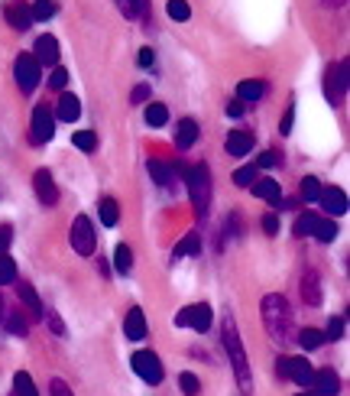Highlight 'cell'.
Returning a JSON list of instances; mask_svg holds the SVG:
<instances>
[{
  "instance_id": "cell-19",
  "label": "cell",
  "mask_w": 350,
  "mask_h": 396,
  "mask_svg": "<svg viewBox=\"0 0 350 396\" xmlns=\"http://www.w3.org/2000/svg\"><path fill=\"white\" fill-rule=\"evenodd\" d=\"M302 296H305V302H308V306H318V302H321V280H318V273H315V270H308V273L302 276Z\"/></svg>"
},
{
  "instance_id": "cell-17",
  "label": "cell",
  "mask_w": 350,
  "mask_h": 396,
  "mask_svg": "<svg viewBox=\"0 0 350 396\" xmlns=\"http://www.w3.org/2000/svg\"><path fill=\"white\" fill-rule=\"evenodd\" d=\"M78 114H81V101H78V97H75V95H62V101H59V107H56L59 121L75 124V121H78Z\"/></svg>"
},
{
  "instance_id": "cell-38",
  "label": "cell",
  "mask_w": 350,
  "mask_h": 396,
  "mask_svg": "<svg viewBox=\"0 0 350 396\" xmlns=\"http://www.w3.org/2000/svg\"><path fill=\"white\" fill-rule=\"evenodd\" d=\"M311 227H315V215H298L295 218V237H308L311 234Z\"/></svg>"
},
{
  "instance_id": "cell-43",
  "label": "cell",
  "mask_w": 350,
  "mask_h": 396,
  "mask_svg": "<svg viewBox=\"0 0 350 396\" xmlns=\"http://www.w3.org/2000/svg\"><path fill=\"white\" fill-rule=\"evenodd\" d=\"M260 169H272V166H279V153H272V150H266V153L260 156V162H256Z\"/></svg>"
},
{
  "instance_id": "cell-26",
  "label": "cell",
  "mask_w": 350,
  "mask_h": 396,
  "mask_svg": "<svg viewBox=\"0 0 350 396\" xmlns=\"http://www.w3.org/2000/svg\"><path fill=\"white\" fill-rule=\"evenodd\" d=\"M114 267H117V273H130V270H133V251H130L127 244H117V251H114Z\"/></svg>"
},
{
  "instance_id": "cell-41",
  "label": "cell",
  "mask_w": 350,
  "mask_h": 396,
  "mask_svg": "<svg viewBox=\"0 0 350 396\" xmlns=\"http://www.w3.org/2000/svg\"><path fill=\"white\" fill-rule=\"evenodd\" d=\"M65 81H68V72H65L62 65H52V75H49V85H52V88H65Z\"/></svg>"
},
{
  "instance_id": "cell-52",
  "label": "cell",
  "mask_w": 350,
  "mask_h": 396,
  "mask_svg": "<svg viewBox=\"0 0 350 396\" xmlns=\"http://www.w3.org/2000/svg\"><path fill=\"white\" fill-rule=\"evenodd\" d=\"M298 396H318V393H298Z\"/></svg>"
},
{
  "instance_id": "cell-29",
  "label": "cell",
  "mask_w": 350,
  "mask_h": 396,
  "mask_svg": "<svg viewBox=\"0 0 350 396\" xmlns=\"http://www.w3.org/2000/svg\"><path fill=\"white\" fill-rule=\"evenodd\" d=\"M72 143L78 146L81 153H91V150H95V146H97V137H95V130H75Z\"/></svg>"
},
{
  "instance_id": "cell-48",
  "label": "cell",
  "mask_w": 350,
  "mask_h": 396,
  "mask_svg": "<svg viewBox=\"0 0 350 396\" xmlns=\"http://www.w3.org/2000/svg\"><path fill=\"white\" fill-rule=\"evenodd\" d=\"M136 62L143 65V68H150V65L156 62V52H152V49H140V59H136Z\"/></svg>"
},
{
  "instance_id": "cell-23",
  "label": "cell",
  "mask_w": 350,
  "mask_h": 396,
  "mask_svg": "<svg viewBox=\"0 0 350 396\" xmlns=\"http://www.w3.org/2000/svg\"><path fill=\"white\" fill-rule=\"evenodd\" d=\"M262 81H256V78H247V81H240L237 85V97L240 101H243V104H247V101H260L262 97Z\"/></svg>"
},
{
  "instance_id": "cell-8",
  "label": "cell",
  "mask_w": 350,
  "mask_h": 396,
  "mask_svg": "<svg viewBox=\"0 0 350 396\" xmlns=\"http://www.w3.org/2000/svg\"><path fill=\"white\" fill-rule=\"evenodd\" d=\"M211 306H205V302H198V306H188L182 308L179 316H175V325L179 328H195V332H207L211 328Z\"/></svg>"
},
{
  "instance_id": "cell-31",
  "label": "cell",
  "mask_w": 350,
  "mask_h": 396,
  "mask_svg": "<svg viewBox=\"0 0 350 396\" xmlns=\"http://www.w3.org/2000/svg\"><path fill=\"white\" fill-rule=\"evenodd\" d=\"M166 121H169L166 104H150L146 107V124H150V127H162Z\"/></svg>"
},
{
  "instance_id": "cell-25",
  "label": "cell",
  "mask_w": 350,
  "mask_h": 396,
  "mask_svg": "<svg viewBox=\"0 0 350 396\" xmlns=\"http://www.w3.org/2000/svg\"><path fill=\"white\" fill-rule=\"evenodd\" d=\"M253 192H256V198H262V202H272V205L279 202V182H272V179H260V182L253 186Z\"/></svg>"
},
{
  "instance_id": "cell-7",
  "label": "cell",
  "mask_w": 350,
  "mask_h": 396,
  "mask_svg": "<svg viewBox=\"0 0 350 396\" xmlns=\"http://www.w3.org/2000/svg\"><path fill=\"white\" fill-rule=\"evenodd\" d=\"M130 364H133L136 377L146 383H159L162 380V361L152 351H136L133 357H130Z\"/></svg>"
},
{
  "instance_id": "cell-24",
  "label": "cell",
  "mask_w": 350,
  "mask_h": 396,
  "mask_svg": "<svg viewBox=\"0 0 350 396\" xmlns=\"http://www.w3.org/2000/svg\"><path fill=\"white\" fill-rule=\"evenodd\" d=\"M198 251H201V237H198V234H185V241H182V244H175L172 260L191 257V253H198Z\"/></svg>"
},
{
  "instance_id": "cell-30",
  "label": "cell",
  "mask_w": 350,
  "mask_h": 396,
  "mask_svg": "<svg viewBox=\"0 0 350 396\" xmlns=\"http://www.w3.org/2000/svg\"><path fill=\"white\" fill-rule=\"evenodd\" d=\"M150 176L159 182V186H169L172 182V169H169L166 162H159V160H150Z\"/></svg>"
},
{
  "instance_id": "cell-1",
  "label": "cell",
  "mask_w": 350,
  "mask_h": 396,
  "mask_svg": "<svg viewBox=\"0 0 350 396\" xmlns=\"http://www.w3.org/2000/svg\"><path fill=\"white\" fill-rule=\"evenodd\" d=\"M262 325H266L270 338L279 341V344L295 341V318H292V308H289L286 296L270 292V296L262 299Z\"/></svg>"
},
{
  "instance_id": "cell-47",
  "label": "cell",
  "mask_w": 350,
  "mask_h": 396,
  "mask_svg": "<svg viewBox=\"0 0 350 396\" xmlns=\"http://www.w3.org/2000/svg\"><path fill=\"white\" fill-rule=\"evenodd\" d=\"M292 121H295V107L289 104V111H286V117H282V124H279V130H282V133H292Z\"/></svg>"
},
{
  "instance_id": "cell-34",
  "label": "cell",
  "mask_w": 350,
  "mask_h": 396,
  "mask_svg": "<svg viewBox=\"0 0 350 396\" xmlns=\"http://www.w3.org/2000/svg\"><path fill=\"white\" fill-rule=\"evenodd\" d=\"M117 218H120L117 202H114V198H104V202H101V221L107 227H114V224H117Z\"/></svg>"
},
{
  "instance_id": "cell-40",
  "label": "cell",
  "mask_w": 350,
  "mask_h": 396,
  "mask_svg": "<svg viewBox=\"0 0 350 396\" xmlns=\"http://www.w3.org/2000/svg\"><path fill=\"white\" fill-rule=\"evenodd\" d=\"M179 383H182V390L188 396H198L201 383H198V377H195V373H182V377H179Z\"/></svg>"
},
{
  "instance_id": "cell-13",
  "label": "cell",
  "mask_w": 350,
  "mask_h": 396,
  "mask_svg": "<svg viewBox=\"0 0 350 396\" xmlns=\"http://www.w3.org/2000/svg\"><path fill=\"white\" fill-rule=\"evenodd\" d=\"M32 56L40 65H59V40L56 36H40L36 40V49H32Z\"/></svg>"
},
{
  "instance_id": "cell-3",
  "label": "cell",
  "mask_w": 350,
  "mask_h": 396,
  "mask_svg": "<svg viewBox=\"0 0 350 396\" xmlns=\"http://www.w3.org/2000/svg\"><path fill=\"white\" fill-rule=\"evenodd\" d=\"M185 179H188L195 215H207V205H211V172H207V166H191Z\"/></svg>"
},
{
  "instance_id": "cell-20",
  "label": "cell",
  "mask_w": 350,
  "mask_h": 396,
  "mask_svg": "<svg viewBox=\"0 0 350 396\" xmlns=\"http://www.w3.org/2000/svg\"><path fill=\"white\" fill-rule=\"evenodd\" d=\"M195 140H198V124L191 121V117L179 121V130H175V143H179V150H188Z\"/></svg>"
},
{
  "instance_id": "cell-44",
  "label": "cell",
  "mask_w": 350,
  "mask_h": 396,
  "mask_svg": "<svg viewBox=\"0 0 350 396\" xmlns=\"http://www.w3.org/2000/svg\"><path fill=\"white\" fill-rule=\"evenodd\" d=\"M46 318H49V328H52V332H56L59 338H62V335H65V325H62V318H59L56 312H52V308H49V316H46Z\"/></svg>"
},
{
  "instance_id": "cell-49",
  "label": "cell",
  "mask_w": 350,
  "mask_h": 396,
  "mask_svg": "<svg viewBox=\"0 0 350 396\" xmlns=\"http://www.w3.org/2000/svg\"><path fill=\"white\" fill-rule=\"evenodd\" d=\"M247 111V107H243V101H240V97H234V101H227V114H231V117H240V114Z\"/></svg>"
},
{
  "instance_id": "cell-16",
  "label": "cell",
  "mask_w": 350,
  "mask_h": 396,
  "mask_svg": "<svg viewBox=\"0 0 350 396\" xmlns=\"http://www.w3.org/2000/svg\"><path fill=\"white\" fill-rule=\"evenodd\" d=\"M250 150H253V137H250L247 130H231V137H227V153L247 156Z\"/></svg>"
},
{
  "instance_id": "cell-32",
  "label": "cell",
  "mask_w": 350,
  "mask_h": 396,
  "mask_svg": "<svg viewBox=\"0 0 350 396\" xmlns=\"http://www.w3.org/2000/svg\"><path fill=\"white\" fill-rule=\"evenodd\" d=\"M318 195H321V182L315 176H305L302 179V198L305 202H318Z\"/></svg>"
},
{
  "instance_id": "cell-12",
  "label": "cell",
  "mask_w": 350,
  "mask_h": 396,
  "mask_svg": "<svg viewBox=\"0 0 350 396\" xmlns=\"http://www.w3.org/2000/svg\"><path fill=\"white\" fill-rule=\"evenodd\" d=\"M318 202H321V208L331 215V218H341L344 211H347V195L341 192V188H321V195H318Z\"/></svg>"
},
{
  "instance_id": "cell-28",
  "label": "cell",
  "mask_w": 350,
  "mask_h": 396,
  "mask_svg": "<svg viewBox=\"0 0 350 396\" xmlns=\"http://www.w3.org/2000/svg\"><path fill=\"white\" fill-rule=\"evenodd\" d=\"M325 332H318V328H305L302 335H298V344H302L305 351H315V348H321L325 344Z\"/></svg>"
},
{
  "instance_id": "cell-5",
  "label": "cell",
  "mask_w": 350,
  "mask_h": 396,
  "mask_svg": "<svg viewBox=\"0 0 350 396\" xmlns=\"http://www.w3.org/2000/svg\"><path fill=\"white\" fill-rule=\"evenodd\" d=\"M95 224H91V218L88 215H78V218L72 221V247L75 253H81V257H91L95 253Z\"/></svg>"
},
{
  "instance_id": "cell-15",
  "label": "cell",
  "mask_w": 350,
  "mask_h": 396,
  "mask_svg": "<svg viewBox=\"0 0 350 396\" xmlns=\"http://www.w3.org/2000/svg\"><path fill=\"white\" fill-rule=\"evenodd\" d=\"M311 390L318 396H334L341 390V380H337L334 371H315L311 373Z\"/></svg>"
},
{
  "instance_id": "cell-27",
  "label": "cell",
  "mask_w": 350,
  "mask_h": 396,
  "mask_svg": "<svg viewBox=\"0 0 350 396\" xmlns=\"http://www.w3.org/2000/svg\"><path fill=\"white\" fill-rule=\"evenodd\" d=\"M13 396H40V390H36V383H32L30 373H16L13 377Z\"/></svg>"
},
{
  "instance_id": "cell-51",
  "label": "cell",
  "mask_w": 350,
  "mask_h": 396,
  "mask_svg": "<svg viewBox=\"0 0 350 396\" xmlns=\"http://www.w3.org/2000/svg\"><path fill=\"white\" fill-rule=\"evenodd\" d=\"M262 227H266V234H276V231H279V218H276V215H266V218H262Z\"/></svg>"
},
{
  "instance_id": "cell-10",
  "label": "cell",
  "mask_w": 350,
  "mask_h": 396,
  "mask_svg": "<svg viewBox=\"0 0 350 396\" xmlns=\"http://www.w3.org/2000/svg\"><path fill=\"white\" fill-rule=\"evenodd\" d=\"M52 133H56V117H52L49 104H36V111H32V133H30V140H32V143H49V140H52Z\"/></svg>"
},
{
  "instance_id": "cell-36",
  "label": "cell",
  "mask_w": 350,
  "mask_h": 396,
  "mask_svg": "<svg viewBox=\"0 0 350 396\" xmlns=\"http://www.w3.org/2000/svg\"><path fill=\"white\" fill-rule=\"evenodd\" d=\"M52 13H56V4H52V0H36V4H32V10H30L32 20H49Z\"/></svg>"
},
{
  "instance_id": "cell-50",
  "label": "cell",
  "mask_w": 350,
  "mask_h": 396,
  "mask_svg": "<svg viewBox=\"0 0 350 396\" xmlns=\"http://www.w3.org/2000/svg\"><path fill=\"white\" fill-rule=\"evenodd\" d=\"M52 396H72V390L65 380H52Z\"/></svg>"
},
{
  "instance_id": "cell-2",
  "label": "cell",
  "mask_w": 350,
  "mask_h": 396,
  "mask_svg": "<svg viewBox=\"0 0 350 396\" xmlns=\"http://www.w3.org/2000/svg\"><path fill=\"white\" fill-rule=\"evenodd\" d=\"M224 348L231 354V364H234V373H237V380H240V390L250 393V364H247V351H243V341H240V335H237L234 316L224 318Z\"/></svg>"
},
{
  "instance_id": "cell-21",
  "label": "cell",
  "mask_w": 350,
  "mask_h": 396,
  "mask_svg": "<svg viewBox=\"0 0 350 396\" xmlns=\"http://www.w3.org/2000/svg\"><path fill=\"white\" fill-rule=\"evenodd\" d=\"M7 20H10V26L13 30H30V23H32V16H30V10L23 7V4H7Z\"/></svg>"
},
{
  "instance_id": "cell-18",
  "label": "cell",
  "mask_w": 350,
  "mask_h": 396,
  "mask_svg": "<svg viewBox=\"0 0 350 396\" xmlns=\"http://www.w3.org/2000/svg\"><path fill=\"white\" fill-rule=\"evenodd\" d=\"M16 292H20V302L26 306L30 318H42V312H46V308H42V302H40V296H36V289L23 283V286H16Z\"/></svg>"
},
{
  "instance_id": "cell-11",
  "label": "cell",
  "mask_w": 350,
  "mask_h": 396,
  "mask_svg": "<svg viewBox=\"0 0 350 396\" xmlns=\"http://www.w3.org/2000/svg\"><path fill=\"white\" fill-rule=\"evenodd\" d=\"M32 188H36V198H40L42 205H56L59 202L56 179H52V172L49 169H36V176H32Z\"/></svg>"
},
{
  "instance_id": "cell-37",
  "label": "cell",
  "mask_w": 350,
  "mask_h": 396,
  "mask_svg": "<svg viewBox=\"0 0 350 396\" xmlns=\"http://www.w3.org/2000/svg\"><path fill=\"white\" fill-rule=\"evenodd\" d=\"M166 10H169V16H172V20H179V23L191 16V7L185 4V0H169V7H166Z\"/></svg>"
},
{
  "instance_id": "cell-4",
  "label": "cell",
  "mask_w": 350,
  "mask_h": 396,
  "mask_svg": "<svg viewBox=\"0 0 350 396\" xmlns=\"http://www.w3.org/2000/svg\"><path fill=\"white\" fill-rule=\"evenodd\" d=\"M325 97L327 104H344V97H347V59H341L337 65H331L325 72Z\"/></svg>"
},
{
  "instance_id": "cell-33",
  "label": "cell",
  "mask_w": 350,
  "mask_h": 396,
  "mask_svg": "<svg viewBox=\"0 0 350 396\" xmlns=\"http://www.w3.org/2000/svg\"><path fill=\"white\" fill-rule=\"evenodd\" d=\"M16 280V263L7 257V253H0V286H7Z\"/></svg>"
},
{
  "instance_id": "cell-6",
  "label": "cell",
  "mask_w": 350,
  "mask_h": 396,
  "mask_svg": "<svg viewBox=\"0 0 350 396\" xmlns=\"http://www.w3.org/2000/svg\"><path fill=\"white\" fill-rule=\"evenodd\" d=\"M40 68L42 65L36 62V56H30V52H23V56L16 59L13 65V75H16V85H20V91H36V85H40Z\"/></svg>"
},
{
  "instance_id": "cell-22",
  "label": "cell",
  "mask_w": 350,
  "mask_h": 396,
  "mask_svg": "<svg viewBox=\"0 0 350 396\" xmlns=\"http://www.w3.org/2000/svg\"><path fill=\"white\" fill-rule=\"evenodd\" d=\"M311 234L318 237L321 244H331L337 237V224L334 218H315V227H311Z\"/></svg>"
},
{
  "instance_id": "cell-45",
  "label": "cell",
  "mask_w": 350,
  "mask_h": 396,
  "mask_svg": "<svg viewBox=\"0 0 350 396\" xmlns=\"http://www.w3.org/2000/svg\"><path fill=\"white\" fill-rule=\"evenodd\" d=\"M150 101V85H136L133 88V104H146Z\"/></svg>"
},
{
  "instance_id": "cell-39",
  "label": "cell",
  "mask_w": 350,
  "mask_h": 396,
  "mask_svg": "<svg viewBox=\"0 0 350 396\" xmlns=\"http://www.w3.org/2000/svg\"><path fill=\"white\" fill-rule=\"evenodd\" d=\"M26 328H30V325H26L23 312H13V316L7 318V332L10 335H26Z\"/></svg>"
},
{
  "instance_id": "cell-9",
  "label": "cell",
  "mask_w": 350,
  "mask_h": 396,
  "mask_svg": "<svg viewBox=\"0 0 350 396\" xmlns=\"http://www.w3.org/2000/svg\"><path fill=\"white\" fill-rule=\"evenodd\" d=\"M276 371L282 373V377H289V380H295L298 387H311V373H315L305 357H279Z\"/></svg>"
},
{
  "instance_id": "cell-46",
  "label": "cell",
  "mask_w": 350,
  "mask_h": 396,
  "mask_svg": "<svg viewBox=\"0 0 350 396\" xmlns=\"http://www.w3.org/2000/svg\"><path fill=\"white\" fill-rule=\"evenodd\" d=\"M10 241H13V227L4 224V227H0V253H4V251L10 247Z\"/></svg>"
},
{
  "instance_id": "cell-35",
  "label": "cell",
  "mask_w": 350,
  "mask_h": 396,
  "mask_svg": "<svg viewBox=\"0 0 350 396\" xmlns=\"http://www.w3.org/2000/svg\"><path fill=\"white\" fill-rule=\"evenodd\" d=\"M234 182H237L240 188H250L256 182V166H240V169L234 172Z\"/></svg>"
},
{
  "instance_id": "cell-14",
  "label": "cell",
  "mask_w": 350,
  "mask_h": 396,
  "mask_svg": "<svg viewBox=\"0 0 350 396\" xmlns=\"http://www.w3.org/2000/svg\"><path fill=\"white\" fill-rule=\"evenodd\" d=\"M123 335L127 341H143L146 338V316L143 308H130L127 318H123Z\"/></svg>"
},
{
  "instance_id": "cell-42",
  "label": "cell",
  "mask_w": 350,
  "mask_h": 396,
  "mask_svg": "<svg viewBox=\"0 0 350 396\" xmlns=\"http://www.w3.org/2000/svg\"><path fill=\"white\" fill-rule=\"evenodd\" d=\"M341 335H344V318H331V325H327L325 338H327V341H341Z\"/></svg>"
}]
</instances>
